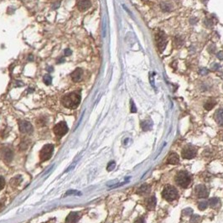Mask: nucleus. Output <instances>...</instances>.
I'll return each mask as SVG.
<instances>
[{"label":"nucleus","mask_w":223,"mask_h":223,"mask_svg":"<svg viewBox=\"0 0 223 223\" xmlns=\"http://www.w3.org/2000/svg\"><path fill=\"white\" fill-rule=\"evenodd\" d=\"M47 71H49V72H51V71H53V68H51V67H49V68H47Z\"/></svg>","instance_id":"473e14b6"},{"label":"nucleus","mask_w":223,"mask_h":223,"mask_svg":"<svg viewBox=\"0 0 223 223\" xmlns=\"http://www.w3.org/2000/svg\"><path fill=\"white\" fill-rule=\"evenodd\" d=\"M193 211L191 209V208H187V209H184V211H183V215L184 216H191V214H192Z\"/></svg>","instance_id":"b1692460"},{"label":"nucleus","mask_w":223,"mask_h":223,"mask_svg":"<svg viewBox=\"0 0 223 223\" xmlns=\"http://www.w3.org/2000/svg\"><path fill=\"white\" fill-rule=\"evenodd\" d=\"M19 125H20V130L22 132L29 133V132H32V130H33V127H32V125L29 122L21 121V122H20Z\"/></svg>","instance_id":"1a4fd4ad"},{"label":"nucleus","mask_w":223,"mask_h":223,"mask_svg":"<svg viewBox=\"0 0 223 223\" xmlns=\"http://www.w3.org/2000/svg\"><path fill=\"white\" fill-rule=\"evenodd\" d=\"M29 59H30L29 61H33V59H34V58H33V57H32V56H31V55H30V56L29 57Z\"/></svg>","instance_id":"72a5a7b5"},{"label":"nucleus","mask_w":223,"mask_h":223,"mask_svg":"<svg viewBox=\"0 0 223 223\" xmlns=\"http://www.w3.org/2000/svg\"><path fill=\"white\" fill-rule=\"evenodd\" d=\"M82 76V70L80 68L76 69L75 71H73V73L71 74V78L74 81H79L81 79Z\"/></svg>","instance_id":"dca6fc26"},{"label":"nucleus","mask_w":223,"mask_h":223,"mask_svg":"<svg viewBox=\"0 0 223 223\" xmlns=\"http://www.w3.org/2000/svg\"><path fill=\"white\" fill-rule=\"evenodd\" d=\"M217 57L220 58V59H223V52H219L217 54Z\"/></svg>","instance_id":"2f4dec72"},{"label":"nucleus","mask_w":223,"mask_h":223,"mask_svg":"<svg viewBox=\"0 0 223 223\" xmlns=\"http://www.w3.org/2000/svg\"><path fill=\"white\" fill-rule=\"evenodd\" d=\"M195 194L197 198H207L210 192L205 185L198 184L195 188Z\"/></svg>","instance_id":"0eeeda50"},{"label":"nucleus","mask_w":223,"mask_h":223,"mask_svg":"<svg viewBox=\"0 0 223 223\" xmlns=\"http://www.w3.org/2000/svg\"><path fill=\"white\" fill-rule=\"evenodd\" d=\"M149 192H150V185L148 184H144L138 189L136 193L140 195H148Z\"/></svg>","instance_id":"ddd939ff"},{"label":"nucleus","mask_w":223,"mask_h":223,"mask_svg":"<svg viewBox=\"0 0 223 223\" xmlns=\"http://www.w3.org/2000/svg\"><path fill=\"white\" fill-rule=\"evenodd\" d=\"M204 24H205V25L206 27H212L213 25L212 20L211 19H206L204 21Z\"/></svg>","instance_id":"393cba45"},{"label":"nucleus","mask_w":223,"mask_h":223,"mask_svg":"<svg viewBox=\"0 0 223 223\" xmlns=\"http://www.w3.org/2000/svg\"><path fill=\"white\" fill-rule=\"evenodd\" d=\"M137 111V108L133 103V101H131V112H136Z\"/></svg>","instance_id":"bb28decb"},{"label":"nucleus","mask_w":223,"mask_h":223,"mask_svg":"<svg viewBox=\"0 0 223 223\" xmlns=\"http://www.w3.org/2000/svg\"><path fill=\"white\" fill-rule=\"evenodd\" d=\"M134 223H144V220H143V217H139V218L135 221V222Z\"/></svg>","instance_id":"cd10ccee"},{"label":"nucleus","mask_w":223,"mask_h":223,"mask_svg":"<svg viewBox=\"0 0 223 223\" xmlns=\"http://www.w3.org/2000/svg\"><path fill=\"white\" fill-rule=\"evenodd\" d=\"M215 50H216V47H215L214 45H211V46L209 47V49H208V51H210L211 53H214V52H215Z\"/></svg>","instance_id":"c756f323"},{"label":"nucleus","mask_w":223,"mask_h":223,"mask_svg":"<svg viewBox=\"0 0 223 223\" xmlns=\"http://www.w3.org/2000/svg\"><path fill=\"white\" fill-rule=\"evenodd\" d=\"M4 184H5V181H4V179L0 176V191L4 187Z\"/></svg>","instance_id":"a878e982"},{"label":"nucleus","mask_w":223,"mask_h":223,"mask_svg":"<svg viewBox=\"0 0 223 223\" xmlns=\"http://www.w3.org/2000/svg\"><path fill=\"white\" fill-rule=\"evenodd\" d=\"M207 206H208V204L205 202V201H201V202H200L198 204V208H199V210H201V211L205 210V209L207 208Z\"/></svg>","instance_id":"412c9836"},{"label":"nucleus","mask_w":223,"mask_h":223,"mask_svg":"<svg viewBox=\"0 0 223 223\" xmlns=\"http://www.w3.org/2000/svg\"><path fill=\"white\" fill-rule=\"evenodd\" d=\"M51 81H52V78H51V76L50 75H45V76H44V82L46 84V85H51Z\"/></svg>","instance_id":"4be33fe9"},{"label":"nucleus","mask_w":223,"mask_h":223,"mask_svg":"<svg viewBox=\"0 0 223 223\" xmlns=\"http://www.w3.org/2000/svg\"><path fill=\"white\" fill-rule=\"evenodd\" d=\"M202 1H203V2H204V3H206V2H207L208 0H202Z\"/></svg>","instance_id":"f704fd0d"},{"label":"nucleus","mask_w":223,"mask_h":223,"mask_svg":"<svg viewBox=\"0 0 223 223\" xmlns=\"http://www.w3.org/2000/svg\"><path fill=\"white\" fill-rule=\"evenodd\" d=\"M216 101H215V100H213V99H210V100H208L205 102L204 107H205V108L206 110H212L213 107L216 106Z\"/></svg>","instance_id":"a211bd4d"},{"label":"nucleus","mask_w":223,"mask_h":223,"mask_svg":"<svg viewBox=\"0 0 223 223\" xmlns=\"http://www.w3.org/2000/svg\"><path fill=\"white\" fill-rule=\"evenodd\" d=\"M3 156H4V158H5V160H10L11 158H12V153L9 150V149H7V150H5V153L3 154Z\"/></svg>","instance_id":"5701e85b"},{"label":"nucleus","mask_w":223,"mask_h":223,"mask_svg":"<svg viewBox=\"0 0 223 223\" xmlns=\"http://www.w3.org/2000/svg\"><path fill=\"white\" fill-rule=\"evenodd\" d=\"M181 155L185 159H191L197 155V149L191 145H187L183 149Z\"/></svg>","instance_id":"39448f33"},{"label":"nucleus","mask_w":223,"mask_h":223,"mask_svg":"<svg viewBox=\"0 0 223 223\" xmlns=\"http://www.w3.org/2000/svg\"><path fill=\"white\" fill-rule=\"evenodd\" d=\"M156 198L154 195H152L150 196L149 198H148L145 201V205H146V207L149 211H153L155 206H156Z\"/></svg>","instance_id":"9b49d317"},{"label":"nucleus","mask_w":223,"mask_h":223,"mask_svg":"<svg viewBox=\"0 0 223 223\" xmlns=\"http://www.w3.org/2000/svg\"><path fill=\"white\" fill-rule=\"evenodd\" d=\"M65 54H66V55H71V51L70 49H66V50L65 51Z\"/></svg>","instance_id":"7c9ffc66"},{"label":"nucleus","mask_w":223,"mask_h":223,"mask_svg":"<svg viewBox=\"0 0 223 223\" xmlns=\"http://www.w3.org/2000/svg\"><path fill=\"white\" fill-rule=\"evenodd\" d=\"M53 150H54V146L52 144H46L45 145L42 149L40 152V159L41 161H46L48 159H50L52 156L53 153Z\"/></svg>","instance_id":"20e7f679"},{"label":"nucleus","mask_w":223,"mask_h":223,"mask_svg":"<svg viewBox=\"0 0 223 223\" xmlns=\"http://www.w3.org/2000/svg\"><path fill=\"white\" fill-rule=\"evenodd\" d=\"M208 70L207 69H205V68H204V69H202L201 71H200V73L201 74V75H207L208 74Z\"/></svg>","instance_id":"c85d7f7f"},{"label":"nucleus","mask_w":223,"mask_h":223,"mask_svg":"<svg viewBox=\"0 0 223 223\" xmlns=\"http://www.w3.org/2000/svg\"><path fill=\"white\" fill-rule=\"evenodd\" d=\"M80 219V215L77 212H71L66 219V223H76Z\"/></svg>","instance_id":"f8f14e48"},{"label":"nucleus","mask_w":223,"mask_h":223,"mask_svg":"<svg viewBox=\"0 0 223 223\" xmlns=\"http://www.w3.org/2000/svg\"><path fill=\"white\" fill-rule=\"evenodd\" d=\"M175 183L181 188H187L191 182V178L189 173L186 171H180L176 174L174 178Z\"/></svg>","instance_id":"f03ea898"},{"label":"nucleus","mask_w":223,"mask_h":223,"mask_svg":"<svg viewBox=\"0 0 223 223\" xmlns=\"http://www.w3.org/2000/svg\"><path fill=\"white\" fill-rule=\"evenodd\" d=\"M91 3L90 0H78L77 2V8L80 11L87 10L91 7Z\"/></svg>","instance_id":"9d476101"},{"label":"nucleus","mask_w":223,"mask_h":223,"mask_svg":"<svg viewBox=\"0 0 223 223\" xmlns=\"http://www.w3.org/2000/svg\"><path fill=\"white\" fill-rule=\"evenodd\" d=\"M215 119L217 124L221 127H223V108H221L216 111Z\"/></svg>","instance_id":"4468645a"},{"label":"nucleus","mask_w":223,"mask_h":223,"mask_svg":"<svg viewBox=\"0 0 223 223\" xmlns=\"http://www.w3.org/2000/svg\"><path fill=\"white\" fill-rule=\"evenodd\" d=\"M209 205H210L211 207L216 208V207H217L218 205H220V200H219L218 198H216V197L211 198V199L209 200Z\"/></svg>","instance_id":"6ab92c4d"},{"label":"nucleus","mask_w":223,"mask_h":223,"mask_svg":"<svg viewBox=\"0 0 223 223\" xmlns=\"http://www.w3.org/2000/svg\"><path fill=\"white\" fill-rule=\"evenodd\" d=\"M152 122H150L149 120H147V121H143V122H141V128L143 131H148V130H150L152 128Z\"/></svg>","instance_id":"f3484780"},{"label":"nucleus","mask_w":223,"mask_h":223,"mask_svg":"<svg viewBox=\"0 0 223 223\" xmlns=\"http://www.w3.org/2000/svg\"><path fill=\"white\" fill-rule=\"evenodd\" d=\"M53 130L55 135H57L59 137H62L68 132V127H67V124L65 122H61L57 123L54 127Z\"/></svg>","instance_id":"423d86ee"},{"label":"nucleus","mask_w":223,"mask_h":223,"mask_svg":"<svg viewBox=\"0 0 223 223\" xmlns=\"http://www.w3.org/2000/svg\"><path fill=\"white\" fill-rule=\"evenodd\" d=\"M162 197L168 202H171L178 198V191L174 186L168 185L163 190Z\"/></svg>","instance_id":"7ed1b4c3"},{"label":"nucleus","mask_w":223,"mask_h":223,"mask_svg":"<svg viewBox=\"0 0 223 223\" xmlns=\"http://www.w3.org/2000/svg\"><path fill=\"white\" fill-rule=\"evenodd\" d=\"M161 9L164 12H168V11H170L171 9V4L169 3H165L164 2V3H161Z\"/></svg>","instance_id":"aec40b11"},{"label":"nucleus","mask_w":223,"mask_h":223,"mask_svg":"<svg viewBox=\"0 0 223 223\" xmlns=\"http://www.w3.org/2000/svg\"><path fill=\"white\" fill-rule=\"evenodd\" d=\"M156 42H157V45L158 48L160 51H163L165 49V46L167 45V40H166V36L164 34V32L158 33L157 35L155 36Z\"/></svg>","instance_id":"6e6552de"},{"label":"nucleus","mask_w":223,"mask_h":223,"mask_svg":"<svg viewBox=\"0 0 223 223\" xmlns=\"http://www.w3.org/2000/svg\"><path fill=\"white\" fill-rule=\"evenodd\" d=\"M167 162H168V164H177L180 162V157L177 153H172L170 154V156L167 159Z\"/></svg>","instance_id":"2eb2a0df"},{"label":"nucleus","mask_w":223,"mask_h":223,"mask_svg":"<svg viewBox=\"0 0 223 223\" xmlns=\"http://www.w3.org/2000/svg\"><path fill=\"white\" fill-rule=\"evenodd\" d=\"M62 104L67 108H76L81 102V95L77 92H71L62 98Z\"/></svg>","instance_id":"f257e3e1"}]
</instances>
